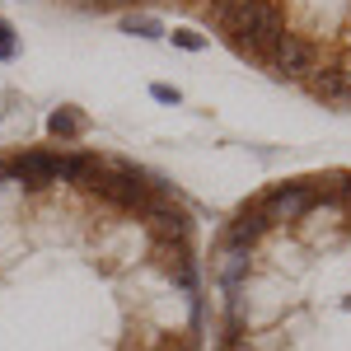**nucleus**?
<instances>
[{
    "label": "nucleus",
    "mask_w": 351,
    "mask_h": 351,
    "mask_svg": "<svg viewBox=\"0 0 351 351\" xmlns=\"http://www.w3.org/2000/svg\"><path fill=\"white\" fill-rule=\"evenodd\" d=\"M10 56H14V28L0 19V61H10Z\"/></svg>",
    "instance_id": "6"
},
{
    "label": "nucleus",
    "mask_w": 351,
    "mask_h": 351,
    "mask_svg": "<svg viewBox=\"0 0 351 351\" xmlns=\"http://www.w3.org/2000/svg\"><path fill=\"white\" fill-rule=\"evenodd\" d=\"M80 14H183L324 108H351V0H52Z\"/></svg>",
    "instance_id": "3"
},
{
    "label": "nucleus",
    "mask_w": 351,
    "mask_h": 351,
    "mask_svg": "<svg viewBox=\"0 0 351 351\" xmlns=\"http://www.w3.org/2000/svg\"><path fill=\"white\" fill-rule=\"evenodd\" d=\"M122 33H136V38H164L169 28H164L160 14H122Z\"/></svg>",
    "instance_id": "4"
},
{
    "label": "nucleus",
    "mask_w": 351,
    "mask_h": 351,
    "mask_svg": "<svg viewBox=\"0 0 351 351\" xmlns=\"http://www.w3.org/2000/svg\"><path fill=\"white\" fill-rule=\"evenodd\" d=\"M202 225L89 141L0 145V351H206Z\"/></svg>",
    "instance_id": "1"
},
{
    "label": "nucleus",
    "mask_w": 351,
    "mask_h": 351,
    "mask_svg": "<svg viewBox=\"0 0 351 351\" xmlns=\"http://www.w3.org/2000/svg\"><path fill=\"white\" fill-rule=\"evenodd\" d=\"M169 38H173L183 52H202V47H211V38H206V33H192V28H178V33H169Z\"/></svg>",
    "instance_id": "5"
},
{
    "label": "nucleus",
    "mask_w": 351,
    "mask_h": 351,
    "mask_svg": "<svg viewBox=\"0 0 351 351\" xmlns=\"http://www.w3.org/2000/svg\"><path fill=\"white\" fill-rule=\"evenodd\" d=\"M150 94H155L160 104H178V99H183V94H178L173 84H150Z\"/></svg>",
    "instance_id": "7"
},
{
    "label": "nucleus",
    "mask_w": 351,
    "mask_h": 351,
    "mask_svg": "<svg viewBox=\"0 0 351 351\" xmlns=\"http://www.w3.org/2000/svg\"><path fill=\"white\" fill-rule=\"evenodd\" d=\"M211 351H351V169L263 183L206 248Z\"/></svg>",
    "instance_id": "2"
}]
</instances>
